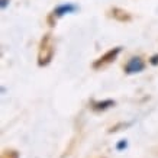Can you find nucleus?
Returning <instances> with one entry per match:
<instances>
[{
	"label": "nucleus",
	"instance_id": "nucleus-1",
	"mask_svg": "<svg viewBox=\"0 0 158 158\" xmlns=\"http://www.w3.org/2000/svg\"><path fill=\"white\" fill-rule=\"evenodd\" d=\"M54 55V42L52 36L49 34L44 35V38L41 39L39 44V51H38V65L39 67H45L48 65Z\"/></svg>",
	"mask_w": 158,
	"mask_h": 158
},
{
	"label": "nucleus",
	"instance_id": "nucleus-2",
	"mask_svg": "<svg viewBox=\"0 0 158 158\" xmlns=\"http://www.w3.org/2000/svg\"><path fill=\"white\" fill-rule=\"evenodd\" d=\"M120 51H122V48H120V47H116V48L107 51V52H106L105 55H102L97 61H94L93 67H94V68H100V67H103V65H106V64H109V62L115 61V58L119 55Z\"/></svg>",
	"mask_w": 158,
	"mask_h": 158
},
{
	"label": "nucleus",
	"instance_id": "nucleus-3",
	"mask_svg": "<svg viewBox=\"0 0 158 158\" xmlns=\"http://www.w3.org/2000/svg\"><path fill=\"white\" fill-rule=\"evenodd\" d=\"M145 67V64L144 61L141 60L139 57H134V58H131L129 62L125 65V73L126 74H135V73H141L142 70H144Z\"/></svg>",
	"mask_w": 158,
	"mask_h": 158
},
{
	"label": "nucleus",
	"instance_id": "nucleus-4",
	"mask_svg": "<svg viewBox=\"0 0 158 158\" xmlns=\"http://www.w3.org/2000/svg\"><path fill=\"white\" fill-rule=\"evenodd\" d=\"M110 13H112V18L116 20H119V22H129L132 19V16L131 13H128L126 10L120 9V7H113V9L110 10Z\"/></svg>",
	"mask_w": 158,
	"mask_h": 158
},
{
	"label": "nucleus",
	"instance_id": "nucleus-5",
	"mask_svg": "<svg viewBox=\"0 0 158 158\" xmlns=\"http://www.w3.org/2000/svg\"><path fill=\"white\" fill-rule=\"evenodd\" d=\"M110 106H115V102L113 100H103V102H96V103H93V109L94 110H106L109 109Z\"/></svg>",
	"mask_w": 158,
	"mask_h": 158
},
{
	"label": "nucleus",
	"instance_id": "nucleus-6",
	"mask_svg": "<svg viewBox=\"0 0 158 158\" xmlns=\"http://www.w3.org/2000/svg\"><path fill=\"white\" fill-rule=\"evenodd\" d=\"M73 10H76V6H73V5H64V6H60V7H57V9L54 10V15L61 16V15H64V13H70V12H73Z\"/></svg>",
	"mask_w": 158,
	"mask_h": 158
},
{
	"label": "nucleus",
	"instance_id": "nucleus-7",
	"mask_svg": "<svg viewBox=\"0 0 158 158\" xmlns=\"http://www.w3.org/2000/svg\"><path fill=\"white\" fill-rule=\"evenodd\" d=\"M2 158H19L18 151H5L2 154Z\"/></svg>",
	"mask_w": 158,
	"mask_h": 158
},
{
	"label": "nucleus",
	"instance_id": "nucleus-8",
	"mask_svg": "<svg viewBox=\"0 0 158 158\" xmlns=\"http://www.w3.org/2000/svg\"><path fill=\"white\" fill-rule=\"evenodd\" d=\"M122 148H126V141H120L118 144V149H122Z\"/></svg>",
	"mask_w": 158,
	"mask_h": 158
},
{
	"label": "nucleus",
	"instance_id": "nucleus-9",
	"mask_svg": "<svg viewBox=\"0 0 158 158\" xmlns=\"http://www.w3.org/2000/svg\"><path fill=\"white\" fill-rule=\"evenodd\" d=\"M151 64H152V65H157L158 64V55H154V57L151 58Z\"/></svg>",
	"mask_w": 158,
	"mask_h": 158
}]
</instances>
